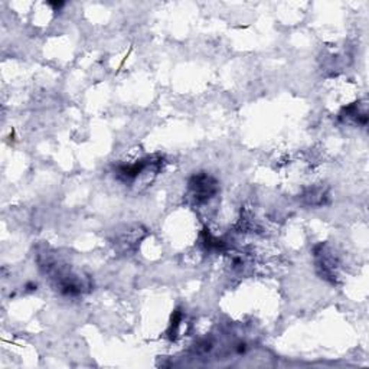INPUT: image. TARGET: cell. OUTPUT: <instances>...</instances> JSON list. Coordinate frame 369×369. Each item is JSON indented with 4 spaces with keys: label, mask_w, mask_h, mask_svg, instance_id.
Here are the masks:
<instances>
[{
    "label": "cell",
    "mask_w": 369,
    "mask_h": 369,
    "mask_svg": "<svg viewBox=\"0 0 369 369\" xmlns=\"http://www.w3.org/2000/svg\"><path fill=\"white\" fill-rule=\"evenodd\" d=\"M220 192V182L206 172L193 173L188 181V197L195 205L208 204Z\"/></svg>",
    "instance_id": "cell-1"
},
{
    "label": "cell",
    "mask_w": 369,
    "mask_h": 369,
    "mask_svg": "<svg viewBox=\"0 0 369 369\" xmlns=\"http://www.w3.org/2000/svg\"><path fill=\"white\" fill-rule=\"evenodd\" d=\"M313 257L318 274L330 284H336L339 279V259L335 251L326 243H320L313 248Z\"/></svg>",
    "instance_id": "cell-2"
},
{
    "label": "cell",
    "mask_w": 369,
    "mask_h": 369,
    "mask_svg": "<svg viewBox=\"0 0 369 369\" xmlns=\"http://www.w3.org/2000/svg\"><path fill=\"white\" fill-rule=\"evenodd\" d=\"M302 198L309 206H323L329 201V192L323 186H312L304 190Z\"/></svg>",
    "instance_id": "cell-3"
},
{
    "label": "cell",
    "mask_w": 369,
    "mask_h": 369,
    "mask_svg": "<svg viewBox=\"0 0 369 369\" xmlns=\"http://www.w3.org/2000/svg\"><path fill=\"white\" fill-rule=\"evenodd\" d=\"M341 119L345 120H354V123L365 126L368 123V113L365 110L359 108V104L355 103L349 107H345L341 113Z\"/></svg>",
    "instance_id": "cell-4"
}]
</instances>
